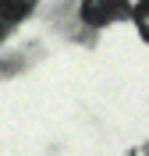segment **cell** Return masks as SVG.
Masks as SVG:
<instances>
[{"label": "cell", "instance_id": "1", "mask_svg": "<svg viewBox=\"0 0 149 156\" xmlns=\"http://www.w3.org/2000/svg\"><path fill=\"white\" fill-rule=\"evenodd\" d=\"M78 14L92 29H107V25H117L131 14V0H82Z\"/></svg>", "mask_w": 149, "mask_h": 156}, {"label": "cell", "instance_id": "2", "mask_svg": "<svg viewBox=\"0 0 149 156\" xmlns=\"http://www.w3.org/2000/svg\"><path fill=\"white\" fill-rule=\"evenodd\" d=\"M36 4H39V0H0V21H4V25H18V21H25L32 14V11H36Z\"/></svg>", "mask_w": 149, "mask_h": 156}, {"label": "cell", "instance_id": "3", "mask_svg": "<svg viewBox=\"0 0 149 156\" xmlns=\"http://www.w3.org/2000/svg\"><path fill=\"white\" fill-rule=\"evenodd\" d=\"M131 25H135V32H139L142 39L149 43V0H139V4H131Z\"/></svg>", "mask_w": 149, "mask_h": 156}, {"label": "cell", "instance_id": "4", "mask_svg": "<svg viewBox=\"0 0 149 156\" xmlns=\"http://www.w3.org/2000/svg\"><path fill=\"white\" fill-rule=\"evenodd\" d=\"M4 29H7V25H4V21H0V36H4Z\"/></svg>", "mask_w": 149, "mask_h": 156}]
</instances>
